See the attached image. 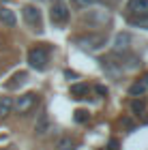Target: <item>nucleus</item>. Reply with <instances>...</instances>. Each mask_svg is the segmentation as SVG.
<instances>
[{
    "instance_id": "1a4fd4ad",
    "label": "nucleus",
    "mask_w": 148,
    "mask_h": 150,
    "mask_svg": "<svg viewBox=\"0 0 148 150\" xmlns=\"http://www.w3.org/2000/svg\"><path fill=\"white\" fill-rule=\"evenodd\" d=\"M50 129H52V125H50L47 114H41V116H39V120H37V125H35V133L37 135H45Z\"/></svg>"
},
{
    "instance_id": "dca6fc26",
    "label": "nucleus",
    "mask_w": 148,
    "mask_h": 150,
    "mask_svg": "<svg viewBox=\"0 0 148 150\" xmlns=\"http://www.w3.org/2000/svg\"><path fill=\"white\" fill-rule=\"evenodd\" d=\"M86 118H88V112H84V110H77V112H75V120H77V122H84Z\"/></svg>"
},
{
    "instance_id": "4468645a",
    "label": "nucleus",
    "mask_w": 148,
    "mask_h": 150,
    "mask_svg": "<svg viewBox=\"0 0 148 150\" xmlns=\"http://www.w3.org/2000/svg\"><path fill=\"white\" fill-rule=\"evenodd\" d=\"M144 110H146V103H144V101H140V99L131 101V112H133V114H144Z\"/></svg>"
},
{
    "instance_id": "39448f33",
    "label": "nucleus",
    "mask_w": 148,
    "mask_h": 150,
    "mask_svg": "<svg viewBox=\"0 0 148 150\" xmlns=\"http://www.w3.org/2000/svg\"><path fill=\"white\" fill-rule=\"evenodd\" d=\"M127 11L135 17H146L148 15V0H129Z\"/></svg>"
},
{
    "instance_id": "f257e3e1",
    "label": "nucleus",
    "mask_w": 148,
    "mask_h": 150,
    "mask_svg": "<svg viewBox=\"0 0 148 150\" xmlns=\"http://www.w3.org/2000/svg\"><path fill=\"white\" fill-rule=\"evenodd\" d=\"M28 62H30L32 69H37V71L47 69V62H50V50H47L45 45L32 47V50L28 52Z\"/></svg>"
},
{
    "instance_id": "20e7f679",
    "label": "nucleus",
    "mask_w": 148,
    "mask_h": 150,
    "mask_svg": "<svg viewBox=\"0 0 148 150\" xmlns=\"http://www.w3.org/2000/svg\"><path fill=\"white\" fill-rule=\"evenodd\" d=\"M50 17H52V22H54V24L62 26V24L69 22V9H67L62 2H54L52 11H50Z\"/></svg>"
},
{
    "instance_id": "f03ea898",
    "label": "nucleus",
    "mask_w": 148,
    "mask_h": 150,
    "mask_svg": "<svg viewBox=\"0 0 148 150\" xmlns=\"http://www.w3.org/2000/svg\"><path fill=\"white\" fill-rule=\"evenodd\" d=\"M37 103H39V94H35V92H26V94H22V97H19L15 103H13V107L17 110V114H28Z\"/></svg>"
},
{
    "instance_id": "f8f14e48",
    "label": "nucleus",
    "mask_w": 148,
    "mask_h": 150,
    "mask_svg": "<svg viewBox=\"0 0 148 150\" xmlns=\"http://www.w3.org/2000/svg\"><path fill=\"white\" fill-rule=\"evenodd\" d=\"M13 110V99L11 97H2L0 99V118H6Z\"/></svg>"
},
{
    "instance_id": "9d476101",
    "label": "nucleus",
    "mask_w": 148,
    "mask_h": 150,
    "mask_svg": "<svg viewBox=\"0 0 148 150\" xmlns=\"http://www.w3.org/2000/svg\"><path fill=\"white\" fill-rule=\"evenodd\" d=\"M88 84H73L71 88H69V92H71V97L73 99H86L88 97Z\"/></svg>"
},
{
    "instance_id": "a211bd4d",
    "label": "nucleus",
    "mask_w": 148,
    "mask_h": 150,
    "mask_svg": "<svg viewBox=\"0 0 148 150\" xmlns=\"http://www.w3.org/2000/svg\"><path fill=\"white\" fill-rule=\"evenodd\" d=\"M95 90H97V94H101V97H105V94H107V88L105 86H97Z\"/></svg>"
},
{
    "instance_id": "7ed1b4c3",
    "label": "nucleus",
    "mask_w": 148,
    "mask_h": 150,
    "mask_svg": "<svg viewBox=\"0 0 148 150\" xmlns=\"http://www.w3.org/2000/svg\"><path fill=\"white\" fill-rule=\"evenodd\" d=\"M22 15H24V22L28 24V26H32V28L39 30V32L43 30V28H41V11H39L37 6H24V9H22Z\"/></svg>"
},
{
    "instance_id": "aec40b11",
    "label": "nucleus",
    "mask_w": 148,
    "mask_h": 150,
    "mask_svg": "<svg viewBox=\"0 0 148 150\" xmlns=\"http://www.w3.org/2000/svg\"><path fill=\"white\" fill-rule=\"evenodd\" d=\"M54 2H62V0H54Z\"/></svg>"
},
{
    "instance_id": "ddd939ff",
    "label": "nucleus",
    "mask_w": 148,
    "mask_h": 150,
    "mask_svg": "<svg viewBox=\"0 0 148 150\" xmlns=\"http://www.w3.org/2000/svg\"><path fill=\"white\" fill-rule=\"evenodd\" d=\"M144 92H146V88H144L142 81H135V84L129 88V94H133V97H142Z\"/></svg>"
},
{
    "instance_id": "423d86ee",
    "label": "nucleus",
    "mask_w": 148,
    "mask_h": 150,
    "mask_svg": "<svg viewBox=\"0 0 148 150\" xmlns=\"http://www.w3.org/2000/svg\"><path fill=\"white\" fill-rule=\"evenodd\" d=\"M77 43L82 47H86V50H97V47L105 45V37H101V35H88V37L77 39Z\"/></svg>"
},
{
    "instance_id": "9b49d317",
    "label": "nucleus",
    "mask_w": 148,
    "mask_h": 150,
    "mask_svg": "<svg viewBox=\"0 0 148 150\" xmlns=\"http://www.w3.org/2000/svg\"><path fill=\"white\" fill-rule=\"evenodd\" d=\"M0 22H2V26L13 28V26L17 24V17H15V13H13L11 9H0Z\"/></svg>"
},
{
    "instance_id": "2eb2a0df",
    "label": "nucleus",
    "mask_w": 148,
    "mask_h": 150,
    "mask_svg": "<svg viewBox=\"0 0 148 150\" xmlns=\"http://www.w3.org/2000/svg\"><path fill=\"white\" fill-rule=\"evenodd\" d=\"M133 26H140V28H148V15L146 17H131Z\"/></svg>"
},
{
    "instance_id": "0eeeda50",
    "label": "nucleus",
    "mask_w": 148,
    "mask_h": 150,
    "mask_svg": "<svg viewBox=\"0 0 148 150\" xmlns=\"http://www.w3.org/2000/svg\"><path fill=\"white\" fill-rule=\"evenodd\" d=\"M129 43H131V35L129 32H120V35H116V39H114V52L116 54L129 52Z\"/></svg>"
},
{
    "instance_id": "6e6552de",
    "label": "nucleus",
    "mask_w": 148,
    "mask_h": 150,
    "mask_svg": "<svg viewBox=\"0 0 148 150\" xmlns=\"http://www.w3.org/2000/svg\"><path fill=\"white\" fill-rule=\"evenodd\" d=\"M56 150H75V139L71 137V135H60L56 139V144H54Z\"/></svg>"
},
{
    "instance_id": "6ab92c4d",
    "label": "nucleus",
    "mask_w": 148,
    "mask_h": 150,
    "mask_svg": "<svg viewBox=\"0 0 148 150\" xmlns=\"http://www.w3.org/2000/svg\"><path fill=\"white\" fill-rule=\"evenodd\" d=\"M140 81H142V84H144V88H146V90H148V73L144 75V77L142 79H140Z\"/></svg>"
},
{
    "instance_id": "f3484780",
    "label": "nucleus",
    "mask_w": 148,
    "mask_h": 150,
    "mask_svg": "<svg viewBox=\"0 0 148 150\" xmlns=\"http://www.w3.org/2000/svg\"><path fill=\"white\" fill-rule=\"evenodd\" d=\"M99 0H75V4L77 6H92V4H97Z\"/></svg>"
}]
</instances>
